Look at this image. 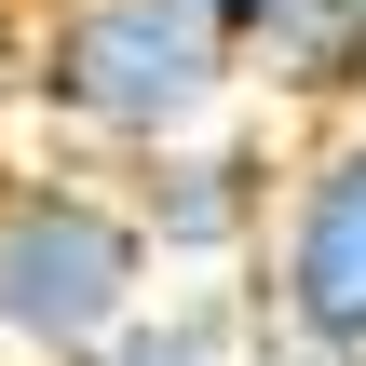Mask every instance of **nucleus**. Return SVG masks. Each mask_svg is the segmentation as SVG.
Here are the masks:
<instances>
[{"instance_id":"8","label":"nucleus","mask_w":366,"mask_h":366,"mask_svg":"<svg viewBox=\"0 0 366 366\" xmlns=\"http://www.w3.org/2000/svg\"><path fill=\"white\" fill-rule=\"evenodd\" d=\"M204 14H217V27H231V41H244V27H258V14H272V0H204Z\"/></svg>"},{"instance_id":"4","label":"nucleus","mask_w":366,"mask_h":366,"mask_svg":"<svg viewBox=\"0 0 366 366\" xmlns=\"http://www.w3.org/2000/svg\"><path fill=\"white\" fill-rule=\"evenodd\" d=\"M272 190H285V163L244 122H204V136H163L122 163V217H136L149 272H244L272 231Z\"/></svg>"},{"instance_id":"7","label":"nucleus","mask_w":366,"mask_h":366,"mask_svg":"<svg viewBox=\"0 0 366 366\" xmlns=\"http://www.w3.org/2000/svg\"><path fill=\"white\" fill-rule=\"evenodd\" d=\"M14 136H27V95H14V0H0V177H14Z\"/></svg>"},{"instance_id":"2","label":"nucleus","mask_w":366,"mask_h":366,"mask_svg":"<svg viewBox=\"0 0 366 366\" xmlns=\"http://www.w3.org/2000/svg\"><path fill=\"white\" fill-rule=\"evenodd\" d=\"M149 244L109 177L81 163H14L0 177V353L14 366H81L149 312Z\"/></svg>"},{"instance_id":"1","label":"nucleus","mask_w":366,"mask_h":366,"mask_svg":"<svg viewBox=\"0 0 366 366\" xmlns=\"http://www.w3.org/2000/svg\"><path fill=\"white\" fill-rule=\"evenodd\" d=\"M14 95L95 163H136L163 136L231 122L244 54L204 0H27L14 14Z\"/></svg>"},{"instance_id":"6","label":"nucleus","mask_w":366,"mask_h":366,"mask_svg":"<svg viewBox=\"0 0 366 366\" xmlns=\"http://www.w3.org/2000/svg\"><path fill=\"white\" fill-rule=\"evenodd\" d=\"M244 353H258L244 299H149L109 353H81V366H244Z\"/></svg>"},{"instance_id":"3","label":"nucleus","mask_w":366,"mask_h":366,"mask_svg":"<svg viewBox=\"0 0 366 366\" xmlns=\"http://www.w3.org/2000/svg\"><path fill=\"white\" fill-rule=\"evenodd\" d=\"M244 326L285 366H366V109L285 163L272 231L244 258Z\"/></svg>"},{"instance_id":"9","label":"nucleus","mask_w":366,"mask_h":366,"mask_svg":"<svg viewBox=\"0 0 366 366\" xmlns=\"http://www.w3.org/2000/svg\"><path fill=\"white\" fill-rule=\"evenodd\" d=\"M0 366H14V353H0Z\"/></svg>"},{"instance_id":"5","label":"nucleus","mask_w":366,"mask_h":366,"mask_svg":"<svg viewBox=\"0 0 366 366\" xmlns=\"http://www.w3.org/2000/svg\"><path fill=\"white\" fill-rule=\"evenodd\" d=\"M231 54H244V81H258L272 109L353 122V95H366V0H272Z\"/></svg>"}]
</instances>
